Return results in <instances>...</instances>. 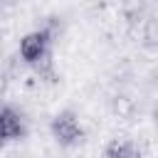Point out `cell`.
Listing matches in <instances>:
<instances>
[{
    "instance_id": "cell-8",
    "label": "cell",
    "mask_w": 158,
    "mask_h": 158,
    "mask_svg": "<svg viewBox=\"0 0 158 158\" xmlns=\"http://www.w3.org/2000/svg\"><path fill=\"white\" fill-rule=\"evenodd\" d=\"M153 118H156V123H158V109H156V111H153Z\"/></svg>"
},
{
    "instance_id": "cell-2",
    "label": "cell",
    "mask_w": 158,
    "mask_h": 158,
    "mask_svg": "<svg viewBox=\"0 0 158 158\" xmlns=\"http://www.w3.org/2000/svg\"><path fill=\"white\" fill-rule=\"evenodd\" d=\"M49 42H52V30H32L20 40V57L27 64H37L44 54H49Z\"/></svg>"
},
{
    "instance_id": "cell-5",
    "label": "cell",
    "mask_w": 158,
    "mask_h": 158,
    "mask_svg": "<svg viewBox=\"0 0 158 158\" xmlns=\"http://www.w3.org/2000/svg\"><path fill=\"white\" fill-rule=\"evenodd\" d=\"M35 67V72H37V77L42 79V81H47V84H57V69H54V62H52V54H44L37 64H32Z\"/></svg>"
},
{
    "instance_id": "cell-1",
    "label": "cell",
    "mask_w": 158,
    "mask_h": 158,
    "mask_svg": "<svg viewBox=\"0 0 158 158\" xmlns=\"http://www.w3.org/2000/svg\"><path fill=\"white\" fill-rule=\"evenodd\" d=\"M52 136L62 143V146H77V143H81V138H84V128H81V123H79V118H77V114L74 111H59L54 118H52Z\"/></svg>"
},
{
    "instance_id": "cell-3",
    "label": "cell",
    "mask_w": 158,
    "mask_h": 158,
    "mask_svg": "<svg viewBox=\"0 0 158 158\" xmlns=\"http://www.w3.org/2000/svg\"><path fill=\"white\" fill-rule=\"evenodd\" d=\"M0 136H2V141H17L25 136V121L10 106L0 109Z\"/></svg>"
},
{
    "instance_id": "cell-9",
    "label": "cell",
    "mask_w": 158,
    "mask_h": 158,
    "mask_svg": "<svg viewBox=\"0 0 158 158\" xmlns=\"http://www.w3.org/2000/svg\"><path fill=\"white\" fill-rule=\"evenodd\" d=\"M0 146H2V136H0Z\"/></svg>"
},
{
    "instance_id": "cell-7",
    "label": "cell",
    "mask_w": 158,
    "mask_h": 158,
    "mask_svg": "<svg viewBox=\"0 0 158 158\" xmlns=\"http://www.w3.org/2000/svg\"><path fill=\"white\" fill-rule=\"evenodd\" d=\"M143 40H146V44H158V20H148L146 22Z\"/></svg>"
},
{
    "instance_id": "cell-4",
    "label": "cell",
    "mask_w": 158,
    "mask_h": 158,
    "mask_svg": "<svg viewBox=\"0 0 158 158\" xmlns=\"http://www.w3.org/2000/svg\"><path fill=\"white\" fill-rule=\"evenodd\" d=\"M104 158H141V151H138V146H136L131 138L116 136V138H111V141L106 143Z\"/></svg>"
},
{
    "instance_id": "cell-6",
    "label": "cell",
    "mask_w": 158,
    "mask_h": 158,
    "mask_svg": "<svg viewBox=\"0 0 158 158\" xmlns=\"http://www.w3.org/2000/svg\"><path fill=\"white\" fill-rule=\"evenodd\" d=\"M114 114H116L118 118H131V116L136 114L133 99H128V96H116V99H114Z\"/></svg>"
}]
</instances>
